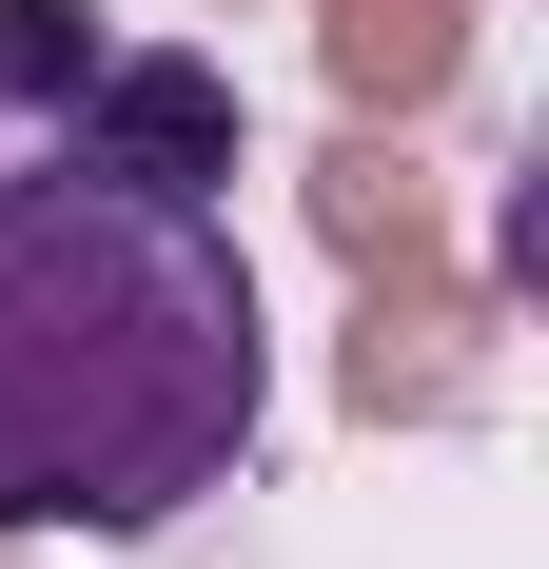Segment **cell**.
Masks as SVG:
<instances>
[{"label": "cell", "mask_w": 549, "mask_h": 569, "mask_svg": "<svg viewBox=\"0 0 549 569\" xmlns=\"http://www.w3.org/2000/svg\"><path fill=\"white\" fill-rule=\"evenodd\" d=\"M20 158H79L118 197H177V217H236V177H256V118L197 40H99V79L20 138Z\"/></svg>", "instance_id": "7a4b0ae2"}, {"label": "cell", "mask_w": 549, "mask_h": 569, "mask_svg": "<svg viewBox=\"0 0 549 569\" xmlns=\"http://www.w3.org/2000/svg\"><path fill=\"white\" fill-rule=\"evenodd\" d=\"M274 432V295L236 217L118 197L79 158H0V530L158 550Z\"/></svg>", "instance_id": "6da1fadb"}, {"label": "cell", "mask_w": 549, "mask_h": 569, "mask_svg": "<svg viewBox=\"0 0 549 569\" xmlns=\"http://www.w3.org/2000/svg\"><path fill=\"white\" fill-rule=\"evenodd\" d=\"M99 0H0V138H40L59 99H79V79H99Z\"/></svg>", "instance_id": "3957f363"}]
</instances>
